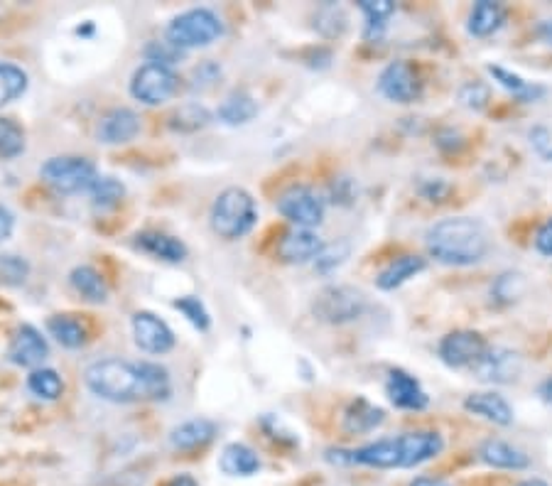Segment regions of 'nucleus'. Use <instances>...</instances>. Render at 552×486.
<instances>
[{"mask_svg": "<svg viewBox=\"0 0 552 486\" xmlns=\"http://www.w3.org/2000/svg\"><path fill=\"white\" fill-rule=\"evenodd\" d=\"M84 381L94 396L108 403L165 401L172 391L167 369L153 361H96L86 369Z\"/></svg>", "mask_w": 552, "mask_h": 486, "instance_id": "obj_1", "label": "nucleus"}, {"mask_svg": "<svg viewBox=\"0 0 552 486\" xmlns=\"http://www.w3.org/2000/svg\"><path fill=\"white\" fill-rule=\"evenodd\" d=\"M425 246L430 258L449 268H469L491 251V234L484 221L472 216H449L427 229Z\"/></svg>", "mask_w": 552, "mask_h": 486, "instance_id": "obj_2", "label": "nucleus"}, {"mask_svg": "<svg viewBox=\"0 0 552 486\" xmlns=\"http://www.w3.org/2000/svg\"><path fill=\"white\" fill-rule=\"evenodd\" d=\"M211 229L219 239L238 241L251 234L258 224V204L253 194L243 187H229L211 204Z\"/></svg>", "mask_w": 552, "mask_h": 486, "instance_id": "obj_3", "label": "nucleus"}, {"mask_svg": "<svg viewBox=\"0 0 552 486\" xmlns=\"http://www.w3.org/2000/svg\"><path fill=\"white\" fill-rule=\"evenodd\" d=\"M221 35H224V23H221L219 15L209 8L187 10V13L177 15V18L167 25V42H172V45L182 52L214 45Z\"/></svg>", "mask_w": 552, "mask_h": 486, "instance_id": "obj_4", "label": "nucleus"}, {"mask_svg": "<svg viewBox=\"0 0 552 486\" xmlns=\"http://www.w3.org/2000/svg\"><path fill=\"white\" fill-rule=\"evenodd\" d=\"M366 310V297L351 285H327L312 300V312L324 324H349Z\"/></svg>", "mask_w": 552, "mask_h": 486, "instance_id": "obj_5", "label": "nucleus"}, {"mask_svg": "<svg viewBox=\"0 0 552 486\" xmlns=\"http://www.w3.org/2000/svg\"><path fill=\"white\" fill-rule=\"evenodd\" d=\"M42 180L59 194H77L94 187L99 180L94 162L77 155H64V158H50L40 167Z\"/></svg>", "mask_w": 552, "mask_h": 486, "instance_id": "obj_6", "label": "nucleus"}, {"mask_svg": "<svg viewBox=\"0 0 552 486\" xmlns=\"http://www.w3.org/2000/svg\"><path fill=\"white\" fill-rule=\"evenodd\" d=\"M278 212L295 229H317L327 214V202L322 194L307 185H292L278 197Z\"/></svg>", "mask_w": 552, "mask_h": 486, "instance_id": "obj_7", "label": "nucleus"}, {"mask_svg": "<svg viewBox=\"0 0 552 486\" xmlns=\"http://www.w3.org/2000/svg\"><path fill=\"white\" fill-rule=\"evenodd\" d=\"M177 89H180V77L175 69L162 64H143L131 81V94L145 106L165 104L177 94Z\"/></svg>", "mask_w": 552, "mask_h": 486, "instance_id": "obj_8", "label": "nucleus"}, {"mask_svg": "<svg viewBox=\"0 0 552 486\" xmlns=\"http://www.w3.org/2000/svg\"><path fill=\"white\" fill-rule=\"evenodd\" d=\"M472 374L481 383L491 386H508L523 376V356L508 347H489L472 366Z\"/></svg>", "mask_w": 552, "mask_h": 486, "instance_id": "obj_9", "label": "nucleus"}, {"mask_svg": "<svg viewBox=\"0 0 552 486\" xmlns=\"http://www.w3.org/2000/svg\"><path fill=\"white\" fill-rule=\"evenodd\" d=\"M486 349H489V342L484 339V334L474 332V329H454L442 337L437 354L449 369H472Z\"/></svg>", "mask_w": 552, "mask_h": 486, "instance_id": "obj_10", "label": "nucleus"}, {"mask_svg": "<svg viewBox=\"0 0 552 486\" xmlns=\"http://www.w3.org/2000/svg\"><path fill=\"white\" fill-rule=\"evenodd\" d=\"M378 91L393 104H415L422 96V79L413 64L391 62L378 77Z\"/></svg>", "mask_w": 552, "mask_h": 486, "instance_id": "obj_11", "label": "nucleus"}, {"mask_svg": "<svg viewBox=\"0 0 552 486\" xmlns=\"http://www.w3.org/2000/svg\"><path fill=\"white\" fill-rule=\"evenodd\" d=\"M400 447V469L420 467L430 459L440 457L445 450V437L437 430H413L398 435Z\"/></svg>", "mask_w": 552, "mask_h": 486, "instance_id": "obj_12", "label": "nucleus"}, {"mask_svg": "<svg viewBox=\"0 0 552 486\" xmlns=\"http://www.w3.org/2000/svg\"><path fill=\"white\" fill-rule=\"evenodd\" d=\"M131 324L135 344H138L145 354L160 356L175 347V332L170 329V324L160 320L153 312H135Z\"/></svg>", "mask_w": 552, "mask_h": 486, "instance_id": "obj_13", "label": "nucleus"}, {"mask_svg": "<svg viewBox=\"0 0 552 486\" xmlns=\"http://www.w3.org/2000/svg\"><path fill=\"white\" fill-rule=\"evenodd\" d=\"M327 243L322 241V236L312 229H290L280 236L278 246H275V256L283 263L290 266H302V263L317 261V256L322 253V248Z\"/></svg>", "mask_w": 552, "mask_h": 486, "instance_id": "obj_14", "label": "nucleus"}, {"mask_svg": "<svg viewBox=\"0 0 552 486\" xmlns=\"http://www.w3.org/2000/svg\"><path fill=\"white\" fill-rule=\"evenodd\" d=\"M50 356V344L42 337L40 329H35L32 324H20L15 329L13 339H10L8 347V359L15 366H25V369H40L42 361Z\"/></svg>", "mask_w": 552, "mask_h": 486, "instance_id": "obj_15", "label": "nucleus"}, {"mask_svg": "<svg viewBox=\"0 0 552 486\" xmlns=\"http://www.w3.org/2000/svg\"><path fill=\"white\" fill-rule=\"evenodd\" d=\"M386 396L395 408L410 410V413H420L430 405V396H427L425 388L420 386V381L415 376H410L403 369H391L388 371L386 381Z\"/></svg>", "mask_w": 552, "mask_h": 486, "instance_id": "obj_16", "label": "nucleus"}, {"mask_svg": "<svg viewBox=\"0 0 552 486\" xmlns=\"http://www.w3.org/2000/svg\"><path fill=\"white\" fill-rule=\"evenodd\" d=\"M464 410L476 415V418H484L489 420V423L501 425V428L513 425V418H516L511 403H508L503 396H499L496 391L469 393V396L464 398Z\"/></svg>", "mask_w": 552, "mask_h": 486, "instance_id": "obj_17", "label": "nucleus"}, {"mask_svg": "<svg viewBox=\"0 0 552 486\" xmlns=\"http://www.w3.org/2000/svg\"><path fill=\"white\" fill-rule=\"evenodd\" d=\"M140 133V118L131 108H111L99 121V140L104 145H123L131 143Z\"/></svg>", "mask_w": 552, "mask_h": 486, "instance_id": "obj_18", "label": "nucleus"}, {"mask_svg": "<svg viewBox=\"0 0 552 486\" xmlns=\"http://www.w3.org/2000/svg\"><path fill=\"white\" fill-rule=\"evenodd\" d=\"M479 459L491 469H506V472H521L530 467V457L518 447H513L506 440H484L479 445Z\"/></svg>", "mask_w": 552, "mask_h": 486, "instance_id": "obj_19", "label": "nucleus"}, {"mask_svg": "<svg viewBox=\"0 0 552 486\" xmlns=\"http://www.w3.org/2000/svg\"><path fill=\"white\" fill-rule=\"evenodd\" d=\"M135 248L165 263H182L187 258V246L180 239L162 231H140L135 236Z\"/></svg>", "mask_w": 552, "mask_h": 486, "instance_id": "obj_20", "label": "nucleus"}, {"mask_svg": "<svg viewBox=\"0 0 552 486\" xmlns=\"http://www.w3.org/2000/svg\"><path fill=\"white\" fill-rule=\"evenodd\" d=\"M351 452H354V464L373 469H400L398 437H381V440L368 442V445Z\"/></svg>", "mask_w": 552, "mask_h": 486, "instance_id": "obj_21", "label": "nucleus"}, {"mask_svg": "<svg viewBox=\"0 0 552 486\" xmlns=\"http://www.w3.org/2000/svg\"><path fill=\"white\" fill-rule=\"evenodd\" d=\"M425 268V258L418 256V253H405V256H398L376 275V285L381 290H395L408 283V280H413L415 275H420Z\"/></svg>", "mask_w": 552, "mask_h": 486, "instance_id": "obj_22", "label": "nucleus"}, {"mask_svg": "<svg viewBox=\"0 0 552 486\" xmlns=\"http://www.w3.org/2000/svg\"><path fill=\"white\" fill-rule=\"evenodd\" d=\"M214 437H216V425L211 423V420L194 418V420H187V423L177 425V428L170 432V445L175 447V450L192 452V450H199V447L209 445Z\"/></svg>", "mask_w": 552, "mask_h": 486, "instance_id": "obj_23", "label": "nucleus"}, {"mask_svg": "<svg viewBox=\"0 0 552 486\" xmlns=\"http://www.w3.org/2000/svg\"><path fill=\"white\" fill-rule=\"evenodd\" d=\"M506 25V8L501 3H491V0H481L474 3L472 13L467 20V32L472 37H491Z\"/></svg>", "mask_w": 552, "mask_h": 486, "instance_id": "obj_24", "label": "nucleus"}, {"mask_svg": "<svg viewBox=\"0 0 552 486\" xmlns=\"http://www.w3.org/2000/svg\"><path fill=\"white\" fill-rule=\"evenodd\" d=\"M219 467L229 477H253L261 469V457L256 455L253 447L243 445V442H231L221 452Z\"/></svg>", "mask_w": 552, "mask_h": 486, "instance_id": "obj_25", "label": "nucleus"}, {"mask_svg": "<svg viewBox=\"0 0 552 486\" xmlns=\"http://www.w3.org/2000/svg\"><path fill=\"white\" fill-rule=\"evenodd\" d=\"M386 420V413L378 405L368 403L366 398H356L344 413V430L351 435H364V432L376 430Z\"/></svg>", "mask_w": 552, "mask_h": 486, "instance_id": "obj_26", "label": "nucleus"}, {"mask_svg": "<svg viewBox=\"0 0 552 486\" xmlns=\"http://www.w3.org/2000/svg\"><path fill=\"white\" fill-rule=\"evenodd\" d=\"M69 283H72L74 293L84 297L86 302H94V305H104L108 300V285L104 275L91 266H79L69 273Z\"/></svg>", "mask_w": 552, "mask_h": 486, "instance_id": "obj_27", "label": "nucleus"}, {"mask_svg": "<svg viewBox=\"0 0 552 486\" xmlns=\"http://www.w3.org/2000/svg\"><path fill=\"white\" fill-rule=\"evenodd\" d=\"M216 116L226 126H246V123H251L258 116V104L246 91H234V94H229L221 101Z\"/></svg>", "mask_w": 552, "mask_h": 486, "instance_id": "obj_28", "label": "nucleus"}, {"mask_svg": "<svg viewBox=\"0 0 552 486\" xmlns=\"http://www.w3.org/2000/svg\"><path fill=\"white\" fill-rule=\"evenodd\" d=\"M486 69H489V74L494 77V81H499L508 94H513L518 101H523V104H528V101H538L540 96H545V86L530 84V81L523 79L521 74L511 72V69L501 67V64H489Z\"/></svg>", "mask_w": 552, "mask_h": 486, "instance_id": "obj_29", "label": "nucleus"}, {"mask_svg": "<svg viewBox=\"0 0 552 486\" xmlns=\"http://www.w3.org/2000/svg\"><path fill=\"white\" fill-rule=\"evenodd\" d=\"M47 332H50L52 337L67 349H81L86 344V339H89V332H86L84 324L72 315L50 317V322H47Z\"/></svg>", "mask_w": 552, "mask_h": 486, "instance_id": "obj_30", "label": "nucleus"}, {"mask_svg": "<svg viewBox=\"0 0 552 486\" xmlns=\"http://www.w3.org/2000/svg\"><path fill=\"white\" fill-rule=\"evenodd\" d=\"M359 10L366 18V37L373 40V37H381L383 30H386L388 20L395 13V3L391 0H361Z\"/></svg>", "mask_w": 552, "mask_h": 486, "instance_id": "obj_31", "label": "nucleus"}, {"mask_svg": "<svg viewBox=\"0 0 552 486\" xmlns=\"http://www.w3.org/2000/svg\"><path fill=\"white\" fill-rule=\"evenodd\" d=\"M27 388L42 401H57L64 393V381L54 369H35L27 376Z\"/></svg>", "mask_w": 552, "mask_h": 486, "instance_id": "obj_32", "label": "nucleus"}, {"mask_svg": "<svg viewBox=\"0 0 552 486\" xmlns=\"http://www.w3.org/2000/svg\"><path fill=\"white\" fill-rule=\"evenodd\" d=\"M27 91V74L20 67L0 62V106L20 99Z\"/></svg>", "mask_w": 552, "mask_h": 486, "instance_id": "obj_33", "label": "nucleus"}, {"mask_svg": "<svg viewBox=\"0 0 552 486\" xmlns=\"http://www.w3.org/2000/svg\"><path fill=\"white\" fill-rule=\"evenodd\" d=\"M526 275L518 273V270H506V273H501L499 278L494 280V285H491V295L496 297V302H501V305H511V302H516L518 297H523L526 293Z\"/></svg>", "mask_w": 552, "mask_h": 486, "instance_id": "obj_34", "label": "nucleus"}, {"mask_svg": "<svg viewBox=\"0 0 552 486\" xmlns=\"http://www.w3.org/2000/svg\"><path fill=\"white\" fill-rule=\"evenodd\" d=\"M89 192H91V202H94L96 209H113L121 204L123 194H126V187H123L116 177H99Z\"/></svg>", "mask_w": 552, "mask_h": 486, "instance_id": "obj_35", "label": "nucleus"}, {"mask_svg": "<svg viewBox=\"0 0 552 486\" xmlns=\"http://www.w3.org/2000/svg\"><path fill=\"white\" fill-rule=\"evenodd\" d=\"M25 150V133L10 118H0V160L18 158Z\"/></svg>", "mask_w": 552, "mask_h": 486, "instance_id": "obj_36", "label": "nucleus"}, {"mask_svg": "<svg viewBox=\"0 0 552 486\" xmlns=\"http://www.w3.org/2000/svg\"><path fill=\"white\" fill-rule=\"evenodd\" d=\"M211 121V113L204 106L199 104H187L182 106L180 111L172 116L170 126L175 128V131H184V133H194L199 131V128H204Z\"/></svg>", "mask_w": 552, "mask_h": 486, "instance_id": "obj_37", "label": "nucleus"}, {"mask_svg": "<svg viewBox=\"0 0 552 486\" xmlns=\"http://www.w3.org/2000/svg\"><path fill=\"white\" fill-rule=\"evenodd\" d=\"M172 305H175V310H180L182 315L194 324V327L202 329V332H207L209 324H211V317H209L207 307H204V302L199 300V297H194V295L177 297V300L172 302Z\"/></svg>", "mask_w": 552, "mask_h": 486, "instance_id": "obj_38", "label": "nucleus"}, {"mask_svg": "<svg viewBox=\"0 0 552 486\" xmlns=\"http://www.w3.org/2000/svg\"><path fill=\"white\" fill-rule=\"evenodd\" d=\"M349 251H351V248H349V243H346V241L332 243V246H324L322 253L317 256L315 268L319 270V273L329 275L332 270H337L339 266H342L346 258H349Z\"/></svg>", "mask_w": 552, "mask_h": 486, "instance_id": "obj_39", "label": "nucleus"}, {"mask_svg": "<svg viewBox=\"0 0 552 486\" xmlns=\"http://www.w3.org/2000/svg\"><path fill=\"white\" fill-rule=\"evenodd\" d=\"M30 273V263L20 256H0V280L8 285H23Z\"/></svg>", "mask_w": 552, "mask_h": 486, "instance_id": "obj_40", "label": "nucleus"}, {"mask_svg": "<svg viewBox=\"0 0 552 486\" xmlns=\"http://www.w3.org/2000/svg\"><path fill=\"white\" fill-rule=\"evenodd\" d=\"M489 99H491V89L484 84V81H467V84L459 89V101H462L467 108H472V111L486 108Z\"/></svg>", "mask_w": 552, "mask_h": 486, "instance_id": "obj_41", "label": "nucleus"}, {"mask_svg": "<svg viewBox=\"0 0 552 486\" xmlns=\"http://www.w3.org/2000/svg\"><path fill=\"white\" fill-rule=\"evenodd\" d=\"M145 57H148L150 64H162V67H172L175 62L182 59V50H177L172 42H150L145 47Z\"/></svg>", "mask_w": 552, "mask_h": 486, "instance_id": "obj_42", "label": "nucleus"}, {"mask_svg": "<svg viewBox=\"0 0 552 486\" xmlns=\"http://www.w3.org/2000/svg\"><path fill=\"white\" fill-rule=\"evenodd\" d=\"M533 246H535V251L540 253V256L552 258V219L545 221V224L540 226L538 231H535Z\"/></svg>", "mask_w": 552, "mask_h": 486, "instance_id": "obj_43", "label": "nucleus"}, {"mask_svg": "<svg viewBox=\"0 0 552 486\" xmlns=\"http://www.w3.org/2000/svg\"><path fill=\"white\" fill-rule=\"evenodd\" d=\"M449 189L452 187H449L445 180H440V177H437V180H427L425 185L420 187V192H422V197L430 199V202H442V199L449 194Z\"/></svg>", "mask_w": 552, "mask_h": 486, "instance_id": "obj_44", "label": "nucleus"}, {"mask_svg": "<svg viewBox=\"0 0 552 486\" xmlns=\"http://www.w3.org/2000/svg\"><path fill=\"white\" fill-rule=\"evenodd\" d=\"M530 143L535 145V150H538L540 155H552V133L548 128H533L530 131Z\"/></svg>", "mask_w": 552, "mask_h": 486, "instance_id": "obj_45", "label": "nucleus"}, {"mask_svg": "<svg viewBox=\"0 0 552 486\" xmlns=\"http://www.w3.org/2000/svg\"><path fill=\"white\" fill-rule=\"evenodd\" d=\"M13 229H15L13 212H10L8 207H3V204H0V243L8 241L10 236H13Z\"/></svg>", "mask_w": 552, "mask_h": 486, "instance_id": "obj_46", "label": "nucleus"}, {"mask_svg": "<svg viewBox=\"0 0 552 486\" xmlns=\"http://www.w3.org/2000/svg\"><path fill=\"white\" fill-rule=\"evenodd\" d=\"M462 145V135L457 131H442L440 138H437V148L445 150V153H454Z\"/></svg>", "mask_w": 552, "mask_h": 486, "instance_id": "obj_47", "label": "nucleus"}, {"mask_svg": "<svg viewBox=\"0 0 552 486\" xmlns=\"http://www.w3.org/2000/svg\"><path fill=\"white\" fill-rule=\"evenodd\" d=\"M535 32H538V37L545 42V45H550V47H552V18L540 20V23H538V30H535Z\"/></svg>", "mask_w": 552, "mask_h": 486, "instance_id": "obj_48", "label": "nucleus"}, {"mask_svg": "<svg viewBox=\"0 0 552 486\" xmlns=\"http://www.w3.org/2000/svg\"><path fill=\"white\" fill-rule=\"evenodd\" d=\"M538 396H540V401H543L545 405H550V408H552V376H548L543 383H540V386H538Z\"/></svg>", "mask_w": 552, "mask_h": 486, "instance_id": "obj_49", "label": "nucleus"}, {"mask_svg": "<svg viewBox=\"0 0 552 486\" xmlns=\"http://www.w3.org/2000/svg\"><path fill=\"white\" fill-rule=\"evenodd\" d=\"M165 486H199V482L192 474H177V477H172Z\"/></svg>", "mask_w": 552, "mask_h": 486, "instance_id": "obj_50", "label": "nucleus"}, {"mask_svg": "<svg viewBox=\"0 0 552 486\" xmlns=\"http://www.w3.org/2000/svg\"><path fill=\"white\" fill-rule=\"evenodd\" d=\"M410 486H452L445 479H437V477H418L410 482Z\"/></svg>", "mask_w": 552, "mask_h": 486, "instance_id": "obj_51", "label": "nucleus"}, {"mask_svg": "<svg viewBox=\"0 0 552 486\" xmlns=\"http://www.w3.org/2000/svg\"><path fill=\"white\" fill-rule=\"evenodd\" d=\"M516 486H550V484L543 482V479H526V482H518Z\"/></svg>", "mask_w": 552, "mask_h": 486, "instance_id": "obj_52", "label": "nucleus"}]
</instances>
